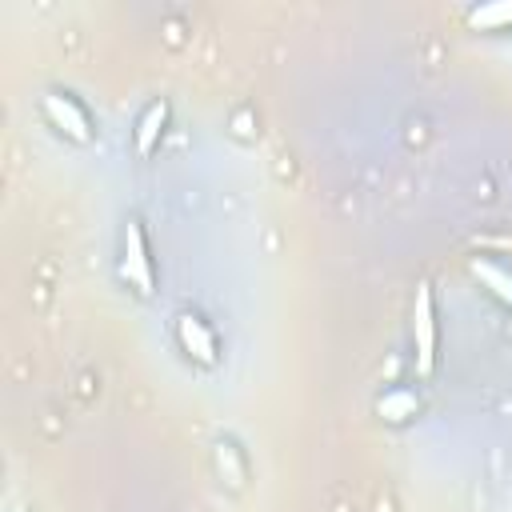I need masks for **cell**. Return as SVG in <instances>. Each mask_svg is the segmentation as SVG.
<instances>
[{"mask_svg":"<svg viewBox=\"0 0 512 512\" xmlns=\"http://www.w3.org/2000/svg\"><path fill=\"white\" fill-rule=\"evenodd\" d=\"M468 272H472V280H476L492 300H500V304L512 312V268H504V264L492 260V256H472V260H468Z\"/></svg>","mask_w":512,"mask_h":512,"instance_id":"cell-6","label":"cell"},{"mask_svg":"<svg viewBox=\"0 0 512 512\" xmlns=\"http://www.w3.org/2000/svg\"><path fill=\"white\" fill-rule=\"evenodd\" d=\"M468 24L480 28V32H504L512 28V0H492V4H480L468 12Z\"/></svg>","mask_w":512,"mask_h":512,"instance_id":"cell-9","label":"cell"},{"mask_svg":"<svg viewBox=\"0 0 512 512\" xmlns=\"http://www.w3.org/2000/svg\"><path fill=\"white\" fill-rule=\"evenodd\" d=\"M40 116L52 132H60L72 144H92L96 140V124L88 116V108L68 92V88H48L40 92Z\"/></svg>","mask_w":512,"mask_h":512,"instance_id":"cell-3","label":"cell"},{"mask_svg":"<svg viewBox=\"0 0 512 512\" xmlns=\"http://www.w3.org/2000/svg\"><path fill=\"white\" fill-rule=\"evenodd\" d=\"M172 340L176 348L196 364V368H216L220 364V336L200 312H176L172 320Z\"/></svg>","mask_w":512,"mask_h":512,"instance_id":"cell-4","label":"cell"},{"mask_svg":"<svg viewBox=\"0 0 512 512\" xmlns=\"http://www.w3.org/2000/svg\"><path fill=\"white\" fill-rule=\"evenodd\" d=\"M216 472H220L232 488H244L248 464H244V452L236 448V440H216Z\"/></svg>","mask_w":512,"mask_h":512,"instance_id":"cell-8","label":"cell"},{"mask_svg":"<svg viewBox=\"0 0 512 512\" xmlns=\"http://www.w3.org/2000/svg\"><path fill=\"white\" fill-rule=\"evenodd\" d=\"M376 412L384 424H408L412 416H420V392L416 388H388L380 400H376Z\"/></svg>","mask_w":512,"mask_h":512,"instance_id":"cell-7","label":"cell"},{"mask_svg":"<svg viewBox=\"0 0 512 512\" xmlns=\"http://www.w3.org/2000/svg\"><path fill=\"white\" fill-rule=\"evenodd\" d=\"M120 280L136 292V296H152L156 292V260H152V240L140 216H128L120 228V260H116Z\"/></svg>","mask_w":512,"mask_h":512,"instance_id":"cell-1","label":"cell"},{"mask_svg":"<svg viewBox=\"0 0 512 512\" xmlns=\"http://www.w3.org/2000/svg\"><path fill=\"white\" fill-rule=\"evenodd\" d=\"M168 120H172V104L164 96L160 100H148L140 108V116L132 124V148H136V156H152L160 148V140L168 132Z\"/></svg>","mask_w":512,"mask_h":512,"instance_id":"cell-5","label":"cell"},{"mask_svg":"<svg viewBox=\"0 0 512 512\" xmlns=\"http://www.w3.org/2000/svg\"><path fill=\"white\" fill-rule=\"evenodd\" d=\"M436 356H440L436 292H432V280H416V292H412V368L420 380H428L436 372Z\"/></svg>","mask_w":512,"mask_h":512,"instance_id":"cell-2","label":"cell"}]
</instances>
